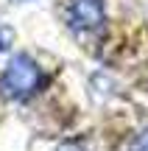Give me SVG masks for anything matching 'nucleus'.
Segmentation results:
<instances>
[{
  "label": "nucleus",
  "mask_w": 148,
  "mask_h": 151,
  "mask_svg": "<svg viewBox=\"0 0 148 151\" xmlns=\"http://www.w3.org/2000/svg\"><path fill=\"white\" fill-rule=\"evenodd\" d=\"M14 3H31V0H14Z\"/></svg>",
  "instance_id": "6"
},
{
  "label": "nucleus",
  "mask_w": 148,
  "mask_h": 151,
  "mask_svg": "<svg viewBox=\"0 0 148 151\" xmlns=\"http://www.w3.org/2000/svg\"><path fill=\"white\" fill-rule=\"evenodd\" d=\"M67 17H70V28H73V31H78V34L101 31L104 22H106L104 0H70Z\"/></svg>",
  "instance_id": "2"
},
{
  "label": "nucleus",
  "mask_w": 148,
  "mask_h": 151,
  "mask_svg": "<svg viewBox=\"0 0 148 151\" xmlns=\"http://www.w3.org/2000/svg\"><path fill=\"white\" fill-rule=\"evenodd\" d=\"M126 151H148V129H143L140 134H134L132 140H129Z\"/></svg>",
  "instance_id": "3"
},
{
  "label": "nucleus",
  "mask_w": 148,
  "mask_h": 151,
  "mask_svg": "<svg viewBox=\"0 0 148 151\" xmlns=\"http://www.w3.org/2000/svg\"><path fill=\"white\" fill-rule=\"evenodd\" d=\"M56 151H84V148H81V143H61Z\"/></svg>",
  "instance_id": "5"
},
{
  "label": "nucleus",
  "mask_w": 148,
  "mask_h": 151,
  "mask_svg": "<svg viewBox=\"0 0 148 151\" xmlns=\"http://www.w3.org/2000/svg\"><path fill=\"white\" fill-rule=\"evenodd\" d=\"M11 42H14V31L9 25H0V53H6L11 48Z\"/></svg>",
  "instance_id": "4"
},
{
  "label": "nucleus",
  "mask_w": 148,
  "mask_h": 151,
  "mask_svg": "<svg viewBox=\"0 0 148 151\" xmlns=\"http://www.w3.org/2000/svg\"><path fill=\"white\" fill-rule=\"evenodd\" d=\"M45 84L42 67L28 53H17L0 73V92L9 101H31Z\"/></svg>",
  "instance_id": "1"
}]
</instances>
